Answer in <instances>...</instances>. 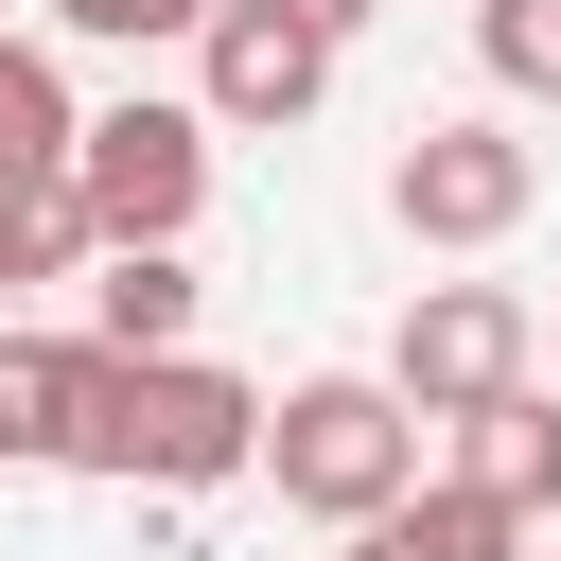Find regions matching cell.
<instances>
[{
    "label": "cell",
    "mask_w": 561,
    "mask_h": 561,
    "mask_svg": "<svg viewBox=\"0 0 561 561\" xmlns=\"http://www.w3.org/2000/svg\"><path fill=\"white\" fill-rule=\"evenodd\" d=\"M263 386L245 368H210V351H175V368H123L105 351V386H88V456L70 473H123V491H158V508H193V491H228V473H263Z\"/></svg>",
    "instance_id": "1"
},
{
    "label": "cell",
    "mask_w": 561,
    "mask_h": 561,
    "mask_svg": "<svg viewBox=\"0 0 561 561\" xmlns=\"http://www.w3.org/2000/svg\"><path fill=\"white\" fill-rule=\"evenodd\" d=\"M421 438H438V421H421L386 368H316V386H280V421H263V491L351 543V526H386V508L421 491Z\"/></svg>",
    "instance_id": "2"
},
{
    "label": "cell",
    "mask_w": 561,
    "mask_h": 561,
    "mask_svg": "<svg viewBox=\"0 0 561 561\" xmlns=\"http://www.w3.org/2000/svg\"><path fill=\"white\" fill-rule=\"evenodd\" d=\"M70 193H88V228H105V245H193V210H210V105H158V88L88 105Z\"/></svg>",
    "instance_id": "3"
},
{
    "label": "cell",
    "mask_w": 561,
    "mask_h": 561,
    "mask_svg": "<svg viewBox=\"0 0 561 561\" xmlns=\"http://www.w3.org/2000/svg\"><path fill=\"white\" fill-rule=\"evenodd\" d=\"M526 351H543V333H526V298H508V280H421V298H403V333H386V386L456 438V421L526 403Z\"/></svg>",
    "instance_id": "4"
},
{
    "label": "cell",
    "mask_w": 561,
    "mask_h": 561,
    "mask_svg": "<svg viewBox=\"0 0 561 561\" xmlns=\"http://www.w3.org/2000/svg\"><path fill=\"white\" fill-rule=\"evenodd\" d=\"M543 210V158L508 140V123H421L403 158H386V228L403 245H508Z\"/></svg>",
    "instance_id": "5"
},
{
    "label": "cell",
    "mask_w": 561,
    "mask_h": 561,
    "mask_svg": "<svg viewBox=\"0 0 561 561\" xmlns=\"http://www.w3.org/2000/svg\"><path fill=\"white\" fill-rule=\"evenodd\" d=\"M316 88H333V35H298L280 0H228V18L193 35V105H210V140H280V123H316Z\"/></svg>",
    "instance_id": "6"
},
{
    "label": "cell",
    "mask_w": 561,
    "mask_h": 561,
    "mask_svg": "<svg viewBox=\"0 0 561 561\" xmlns=\"http://www.w3.org/2000/svg\"><path fill=\"white\" fill-rule=\"evenodd\" d=\"M88 386H105L88 333L0 316V473H70V456H88Z\"/></svg>",
    "instance_id": "7"
},
{
    "label": "cell",
    "mask_w": 561,
    "mask_h": 561,
    "mask_svg": "<svg viewBox=\"0 0 561 561\" xmlns=\"http://www.w3.org/2000/svg\"><path fill=\"white\" fill-rule=\"evenodd\" d=\"M193 298H210V280H193L175 245H105L70 333H88V351H123V368H175V351H193Z\"/></svg>",
    "instance_id": "8"
},
{
    "label": "cell",
    "mask_w": 561,
    "mask_h": 561,
    "mask_svg": "<svg viewBox=\"0 0 561 561\" xmlns=\"http://www.w3.org/2000/svg\"><path fill=\"white\" fill-rule=\"evenodd\" d=\"M456 491H491L526 543L561 526V403L526 386V403H491V421H456Z\"/></svg>",
    "instance_id": "9"
},
{
    "label": "cell",
    "mask_w": 561,
    "mask_h": 561,
    "mask_svg": "<svg viewBox=\"0 0 561 561\" xmlns=\"http://www.w3.org/2000/svg\"><path fill=\"white\" fill-rule=\"evenodd\" d=\"M70 140H88L70 70H53L35 35H0V193H53V175H70Z\"/></svg>",
    "instance_id": "10"
},
{
    "label": "cell",
    "mask_w": 561,
    "mask_h": 561,
    "mask_svg": "<svg viewBox=\"0 0 561 561\" xmlns=\"http://www.w3.org/2000/svg\"><path fill=\"white\" fill-rule=\"evenodd\" d=\"M105 263V228H88V193L53 175V193H0V280L35 298V280H88Z\"/></svg>",
    "instance_id": "11"
},
{
    "label": "cell",
    "mask_w": 561,
    "mask_h": 561,
    "mask_svg": "<svg viewBox=\"0 0 561 561\" xmlns=\"http://www.w3.org/2000/svg\"><path fill=\"white\" fill-rule=\"evenodd\" d=\"M386 543H403V561H526V526H508L491 491H456V473H438V491H403V508H386Z\"/></svg>",
    "instance_id": "12"
},
{
    "label": "cell",
    "mask_w": 561,
    "mask_h": 561,
    "mask_svg": "<svg viewBox=\"0 0 561 561\" xmlns=\"http://www.w3.org/2000/svg\"><path fill=\"white\" fill-rule=\"evenodd\" d=\"M473 53H491V88L561 105V0H473Z\"/></svg>",
    "instance_id": "13"
},
{
    "label": "cell",
    "mask_w": 561,
    "mask_h": 561,
    "mask_svg": "<svg viewBox=\"0 0 561 561\" xmlns=\"http://www.w3.org/2000/svg\"><path fill=\"white\" fill-rule=\"evenodd\" d=\"M228 0H53V35H105V53H175V35H210Z\"/></svg>",
    "instance_id": "14"
},
{
    "label": "cell",
    "mask_w": 561,
    "mask_h": 561,
    "mask_svg": "<svg viewBox=\"0 0 561 561\" xmlns=\"http://www.w3.org/2000/svg\"><path fill=\"white\" fill-rule=\"evenodd\" d=\"M280 18H298V35H333V53H351V35H368V18H386V0H280Z\"/></svg>",
    "instance_id": "15"
},
{
    "label": "cell",
    "mask_w": 561,
    "mask_h": 561,
    "mask_svg": "<svg viewBox=\"0 0 561 561\" xmlns=\"http://www.w3.org/2000/svg\"><path fill=\"white\" fill-rule=\"evenodd\" d=\"M333 561H403V543H386V526H351V543H333Z\"/></svg>",
    "instance_id": "16"
},
{
    "label": "cell",
    "mask_w": 561,
    "mask_h": 561,
    "mask_svg": "<svg viewBox=\"0 0 561 561\" xmlns=\"http://www.w3.org/2000/svg\"><path fill=\"white\" fill-rule=\"evenodd\" d=\"M0 316H18V280H0Z\"/></svg>",
    "instance_id": "17"
},
{
    "label": "cell",
    "mask_w": 561,
    "mask_h": 561,
    "mask_svg": "<svg viewBox=\"0 0 561 561\" xmlns=\"http://www.w3.org/2000/svg\"><path fill=\"white\" fill-rule=\"evenodd\" d=\"M0 35H18V18H0Z\"/></svg>",
    "instance_id": "18"
},
{
    "label": "cell",
    "mask_w": 561,
    "mask_h": 561,
    "mask_svg": "<svg viewBox=\"0 0 561 561\" xmlns=\"http://www.w3.org/2000/svg\"><path fill=\"white\" fill-rule=\"evenodd\" d=\"M543 561H561V543H543Z\"/></svg>",
    "instance_id": "19"
}]
</instances>
